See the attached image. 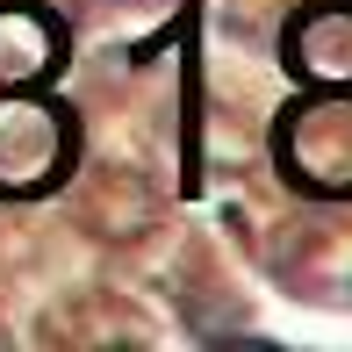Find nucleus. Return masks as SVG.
I'll return each instance as SVG.
<instances>
[{"instance_id": "f257e3e1", "label": "nucleus", "mask_w": 352, "mask_h": 352, "mask_svg": "<svg viewBox=\"0 0 352 352\" xmlns=\"http://www.w3.org/2000/svg\"><path fill=\"white\" fill-rule=\"evenodd\" d=\"M287 65L309 79H352V8H309L287 29Z\"/></svg>"}]
</instances>
